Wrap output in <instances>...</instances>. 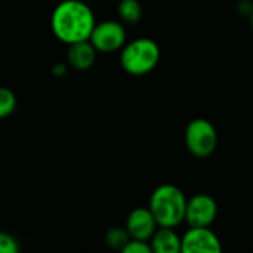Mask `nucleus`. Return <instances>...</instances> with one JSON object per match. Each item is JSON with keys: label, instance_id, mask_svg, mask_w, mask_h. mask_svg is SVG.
I'll list each match as a JSON object with an SVG mask.
<instances>
[{"label": "nucleus", "instance_id": "obj_11", "mask_svg": "<svg viewBox=\"0 0 253 253\" xmlns=\"http://www.w3.org/2000/svg\"><path fill=\"white\" fill-rule=\"evenodd\" d=\"M117 10L120 18L127 24H135L142 16V7L138 0H122Z\"/></svg>", "mask_w": 253, "mask_h": 253}, {"label": "nucleus", "instance_id": "obj_7", "mask_svg": "<svg viewBox=\"0 0 253 253\" xmlns=\"http://www.w3.org/2000/svg\"><path fill=\"white\" fill-rule=\"evenodd\" d=\"M181 252L221 253L222 245L211 227H190L181 237Z\"/></svg>", "mask_w": 253, "mask_h": 253}, {"label": "nucleus", "instance_id": "obj_2", "mask_svg": "<svg viewBox=\"0 0 253 253\" xmlns=\"http://www.w3.org/2000/svg\"><path fill=\"white\" fill-rule=\"evenodd\" d=\"M187 197L181 188L172 184L157 187L151 197L148 209L151 211L159 227L175 228L185 221Z\"/></svg>", "mask_w": 253, "mask_h": 253}, {"label": "nucleus", "instance_id": "obj_5", "mask_svg": "<svg viewBox=\"0 0 253 253\" xmlns=\"http://www.w3.org/2000/svg\"><path fill=\"white\" fill-rule=\"evenodd\" d=\"M89 42L93 44L96 52L111 53L122 49L126 43V30L117 21H104L95 24Z\"/></svg>", "mask_w": 253, "mask_h": 253}, {"label": "nucleus", "instance_id": "obj_8", "mask_svg": "<svg viewBox=\"0 0 253 253\" xmlns=\"http://www.w3.org/2000/svg\"><path fill=\"white\" fill-rule=\"evenodd\" d=\"M125 228L129 233L130 239L150 242L159 225L148 208H136L129 213Z\"/></svg>", "mask_w": 253, "mask_h": 253}, {"label": "nucleus", "instance_id": "obj_15", "mask_svg": "<svg viewBox=\"0 0 253 253\" xmlns=\"http://www.w3.org/2000/svg\"><path fill=\"white\" fill-rule=\"evenodd\" d=\"M19 252V246L18 242L6 234V233H0V253H18Z\"/></svg>", "mask_w": 253, "mask_h": 253}, {"label": "nucleus", "instance_id": "obj_17", "mask_svg": "<svg viewBox=\"0 0 253 253\" xmlns=\"http://www.w3.org/2000/svg\"><path fill=\"white\" fill-rule=\"evenodd\" d=\"M52 73L56 77H62L67 74V65L65 64H55V67L52 68Z\"/></svg>", "mask_w": 253, "mask_h": 253}, {"label": "nucleus", "instance_id": "obj_18", "mask_svg": "<svg viewBox=\"0 0 253 253\" xmlns=\"http://www.w3.org/2000/svg\"><path fill=\"white\" fill-rule=\"evenodd\" d=\"M249 22H251V27H252L253 30V12L249 15Z\"/></svg>", "mask_w": 253, "mask_h": 253}, {"label": "nucleus", "instance_id": "obj_4", "mask_svg": "<svg viewBox=\"0 0 253 253\" xmlns=\"http://www.w3.org/2000/svg\"><path fill=\"white\" fill-rule=\"evenodd\" d=\"M185 145L197 159L211 157L218 147V132L212 122L199 117L191 120L185 127Z\"/></svg>", "mask_w": 253, "mask_h": 253}, {"label": "nucleus", "instance_id": "obj_3", "mask_svg": "<svg viewBox=\"0 0 253 253\" xmlns=\"http://www.w3.org/2000/svg\"><path fill=\"white\" fill-rule=\"evenodd\" d=\"M160 61L159 44L148 39L139 37L123 46L120 53V64L130 76H145L151 73Z\"/></svg>", "mask_w": 253, "mask_h": 253}, {"label": "nucleus", "instance_id": "obj_1", "mask_svg": "<svg viewBox=\"0 0 253 253\" xmlns=\"http://www.w3.org/2000/svg\"><path fill=\"white\" fill-rule=\"evenodd\" d=\"M92 9L82 0H64L52 12L50 27L58 40L67 44L89 40L95 27Z\"/></svg>", "mask_w": 253, "mask_h": 253}, {"label": "nucleus", "instance_id": "obj_16", "mask_svg": "<svg viewBox=\"0 0 253 253\" xmlns=\"http://www.w3.org/2000/svg\"><path fill=\"white\" fill-rule=\"evenodd\" d=\"M237 10H239L240 15L249 16L253 12V3L251 0H240L239 4H237Z\"/></svg>", "mask_w": 253, "mask_h": 253}, {"label": "nucleus", "instance_id": "obj_14", "mask_svg": "<svg viewBox=\"0 0 253 253\" xmlns=\"http://www.w3.org/2000/svg\"><path fill=\"white\" fill-rule=\"evenodd\" d=\"M123 253H151V246L148 242L145 240H136V239H130L126 246L122 249Z\"/></svg>", "mask_w": 253, "mask_h": 253}, {"label": "nucleus", "instance_id": "obj_10", "mask_svg": "<svg viewBox=\"0 0 253 253\" xmlns=\"http://www.w3.org/2000/svg\"><path fill=\"white\" fill-rule=\"evenodd\" d=\"M150 246L154 253H179L181 237L169 227H159L150 239Z\"/></svg>", "mask_w": 253, "mask_h": 253}, {"label": "nucleus", "instance_id": "obj_13", "mask_svg": "<svg viewBox=\"0 0 253 253\" xmlns=\"http://www.w3.org/2000/svg\"><path fill=\"white\" fill-rule=\"evenodd\" d=\"M16 108V96L15 93L7 89L0 86V119H4L10 116Z\"/></svg>", "mask_w": 253, "mask_h": 253}, {"label": "nucleus", "instance_id": "obj_9", "mask_svg": "<svg viewBox=\"0 0 253 253\" xmlns=\"http://www.w3.org/2000/svg\"><path fill=\"white\" fill-rule=\"evenodd\" d=\"M67 52V64L71 65L74 70L83 71L90 68L95 64L96 59V49L89 40L77 42L73 44H68Z\"/></svg>", "mask_w": 253, "mask_h": 253}, {"label": "nucleus", "instance_id": "obj_12", "mask_svg": "<svg viewBox=\"0 0 253 253\" xmlns=\"http://www.w3.org/2000/svg\"><path fill=\"white\" fill-rule=\"evenodd\" d=\"M130 240L129 233L126 231V228H120V227H113L107 231L105 234V242L110 248L113 249H123L126 246V243Z\"/></svg>", "mask_w": 253, "mask_h": 253}, {"label": "nucleus", "instance_id": "obj_6", "mask_svg": "<svg viewBox=\"0 0 253 253\" xmlns=\"http://www.w3.org/2000/svg\"><path fill=\"white\" fill-rule=\"evenodd\" d=\"M218 216L216 200L205 193L187 199L185 222L190 227H211Z\"/></svg>", "mask_w": 253, "mask_h": 253}]
</instances>
